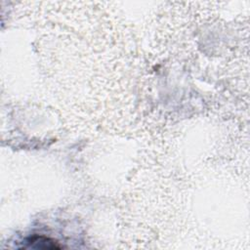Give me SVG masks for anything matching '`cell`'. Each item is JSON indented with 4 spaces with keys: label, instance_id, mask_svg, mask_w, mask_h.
I'll list each match as a JSON object with an SVG mask.
<instances>
[{
    "label": "cell",
    "instance_id": "6da1fadb",
    "mask_svg": "<svg viewBox=\"0 0 250 250\" xmlns=\"http://www.w3.org/2000/svg\"><path fill=\"white\" fill-rule=\"evenodd\" d=\"M28 247L36 248V249H59V246L56 241L44 237V236H33L27 241Z\"/></svg>",
    "mask_w": 250,
    "mask_h": 250
}]
</instances>
